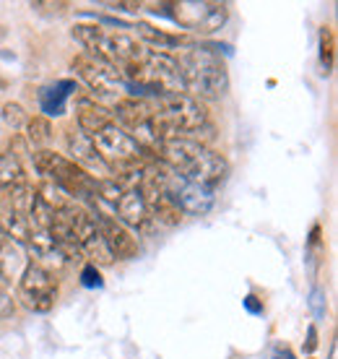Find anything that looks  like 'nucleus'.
Segmentation results:
<instances>
[{"mask_svg":"<svg viewBox=\"0 0 338 359\" xmlns=\"http://www.w3.org/2000/svg\"><path fill=\"white\" fill-rule=\"evenodd\" d=\"M310 310H312V315H315L318 320H320V318H325V313H328V305H325V292H323L320 287H312Z\"/></svg>","mask_w":338,"mask_h":359,"instance_id":"24","label":"nucleus"},{"mask_svg":"<svg viewBox=\"0 0 338 359\" xmlns=\"http://www.w3.org/2000/svg\"><path fill=\"white\" fill-rule=\"evenodd\" d=\"M112 214L117 216V222L123 226H135V229H149V222H151L138 190H123Z\"/></svg>","mask_w":338,"mask_h":359,"instance_id":"10","label":"nucleus"},{"mask_svg":"<svg viewBox=\"0 0 338 359\" xmlns=\"http://www.w3.org/2000/svg\"><path fill=\"white\" fill-rule=\"evenodd\" d=\"M333 63H336V39H333L330 27H323V32H320V68L325 76L333 71Z\"/></svg>","mask_w":338,"mask_h":359,"instance_id":"20","label":"nucleus"},{"mask_svg":"<svg viewBox=\"0 0 338 359\" xmlns=\"http://www.w3.org/2000/svg\"><path fill=\"white\" fill-rule=\"evenodd\" d=\"M34 193H36V198H39L47 208H50V211H60V208L65 206V196H62V190L58 188V185H53L50 180H47V182H42Z\"/></svg>","mask_w":338,"mask_h":359,"instance_id":"21","label":"nucleus"},{"mask_svg":"<svg viewBox=\"0 0 338 359\" xmlns=\"http://www.w3.org/2000/svg\"><path fill=\"white\" fill-rule=\"evenodd\" d=\"M32 8H55L58 13L68 8V3H32Z\"/></svg>","mask_w":338,"mask_h":359,"instance_id":"29","label":"nucleus"},{"mask_svg":"<svg viewBox=\"0 0 338 359\" xmlns=\"http://www.w3.org/2000/svg\"><path fill=\"white\" fill-rule=\"evenodd\" d=\"M323 252H325V248H323V240H320V226L315 224L312 226V232H310V240H307V263H310L312 273H318Z\"/></svg>","mask_w":338,"mask_h":359,"instance_id":"22","label":"nucleus"},{"mask_svg":"<svg viewBox=\"0 0 338 359\" xmlns=\"http://www.w3.org/2000/svg\"><path fill=\"white\" fill-rule=\"evenodd\" d=\"M81 284L86 289H102L104 287V278L99 276V271L97 266H83V271H81Z\"/></svg>","mask_w":338,"mask_h":359,"instance_id":"25","label":"nucleus"},{"mask_svg":"<svg viewBox=\"0 0 338 359\" xmlns=\"http://www.w3.org/2000/svg\"><path fill=\"white\" fill-rule=\"evenodd\" d=\"M71 34H73V39L83 47L86 55H94V57L107 60V34H104V29H99L97 24H76Z\"/></svg>","mask_w":338,"mask_h":359,"instance_id":"13","label":"nucleus"},{"mask_svg":"<svg viewBox=\"0 0 338 359\" xmlns=\"http://www.w3.org/2000/svg\"><path fill=\"white\" fill-rule=\"evenodd\" d=\"M73 71L81 76V81L86 83L94 94H115L120 86H123V76L115 65L102 60V57H94V55L81 53L73 57Z\"/></svg>","mask_w":338,"mask_h":359,"instance_id":"7","label":"nucleus"},{"mask_svg":"<svg viewBox=\"0 0 338 359\" xmlns=\"http://www.w3.org/2000/svg\"><path fill=\"white\" fill-rule=\"evenodd\" d=\"M27 120H29L27 112H24V107H21L18 102H6V104H3V123L8 128L16 130V128L27 126Z\"/></svg>","mask_w":338,"mask_h":359,"instance_id":"23","label":"nucleus"},{"mask_svg":"<svg viewBox=\"0 0 338 359\" xmlns=\"http://www.w3.org/2000/svg\"><path fill=\"white\" fill-rule=\"evenodd\" d=\"M164 190H167V196L177 203L180 211H187V214H193V216H203L214 208V201H216L214 190L201 188L196 182L180 177L177 172H172V170H167Z\"/></svg>","mask_w":338,"mask_h":359,"instance_id":"8","label":"nucleus"},{"mask_svg":"<svg viewBox=\"0 0 338 359\" xmlns=\"http://www.w3.org/2000/svg\"><path fill=\"white\" fill-rule=\"evenodd\" d=\"M97 224H99V232H102V240H104V245L112 252V258H117V261H130V258H135L138 243H135L133 234L128 232V226L120 224L112 214L97 216Z\"/></svg>","mask_w":338,"mask_h":359,"instance_id":"9","label":"nucleus"},{"mask_svg":"<svg viewBox=\"0 0 338 359\" xmlns=\"http://www.w3.org/2000/svg\"><path fill=\"white\" fill-rule=\"evenodd\" d=\"M175 63H177L180 76H182L185 94L193 91L196 97L216 99L229 89L227 65L208 47H190V50H185V53L180 55Z\"/></svg>","mask_w":338,"mask_h":359,"instance_id":"1","label":"nucleus"},{"mask_svg":"<svg viewBox=\"0 0 338 359\" xmlns=\"http://www.w3.org/2000/svg\"><path fill=\"white\" fill-rule=\"evenodd\" d=\"M112 11H128V13H135L141 11V3H107Z\"/></svg>","mask_w":338,"mask_h":359,"instance_id":"28","label":"nucleus"},{"mask_svg":"<svg viewBox=\"0 0 338 359\" xmlns=\"http://www.w3.org/2000/svg\"><path fill=\"white\" fill-rule=\"evenodd\" d=\"M11 243V237L6 234V229H3V224H0V250H6V245Z\"/></svg>","mask_w":338,"mask_h":359,"instance_id":"31","label":"nucleus"},{"mask_svg":"<svg viewBox=\"0 0 338 359\" xmlns=\"http://www.w3.org/2000/svg\"><path fill=\"white\" fill-rule=\"evenodd\" d=\"M245 307H248L250 313H263V305L258 302V297H248V299H245Z\"/></svg>","mask_w":338,"mask_h":359,"instance_id":"30","label":"nucleus"},{"mask_svg":"<svg viewBox=\"0 0 338 359\" xmlns=\"http://www.w3.org/2000/svg\"><path fill=\"white\" fill-rule=\"evenodd\" d=\"M135 29H138V36H141L143 42L154 45L156 50H172V47L185 45V36L167 34V32H161V29H154L151 24H138Z\"/></svg>","mask_w":338,"mask_h":359,"instance_id":"18","label":"nucleus"},{"mask_svg":"<svg viewBox=\"0 0 338 359\" xmlns=\"http://www.w3.org/2000/svg\"><path fill=\"white\" fill-rule=\"evenodd\" d=\"M175 172H177L180 177H185V180H190V182L201 185V188L216 190L224 180H227V175H229V164H227V159H224L222 154H216V151H211V149L201 146V149Z\"/></svg>","mask_w":338,"mask_h":359,"instance_id":"6","label":"nucleus"},{"mask_svg":"<svg viewBox=\"0 0 338 359\" xmlns=\"http://www.w3.org/2000/svg\"><path fill=\"white\" fill-rule=\"evenodd\" d=\"M34 159V167L39 175H45L53 185H58L60 190H65L68 196L73 198H94V190H97V180L91 177L89 172L79 167L76 162L65 159L60 154L47 151V149H39V151L32 154Z\"/></svg>","mask_w":338,"mask_h":359,"instance_id":"4","label":"nucleus"},{"mask_svg":"<svg viewBox=\"0 0 338 359\" xmlns=\"http://www.w3.org/2000/svg\"><path fill=\"white\" fill-rule=\"evenodd\" d=\"M79 248H81V255H86V258L91 261V266H109V263L115 261L112 252H109V248L104 245V240H102L99 226L89 234V237L81 240Z\"/></svg>","mask_w":338,"mask_h":359,"instance_id":"16","label":"nucleus"},{"mask_svg":"<svg viewBox=\"0 0 338 359\" xmlns=\"http://www.w3.org/2000/svg\"><path fill=\"white\" fill-rule=\"evenodd\" d=\"M151 13L167 16L175 24L190 29V32H216L227 24L229 11L224 3H211V0H180V3H151Z\"/></svg>","mask_w":338,"mask_h":359,"instance_id":"3","label":"nucleus"},{"mask_svg":"<svg viewBox=\"0 0 338 359\" xmlns=\"http://www.w3.org/2000/svg\"><path fill=\"white\" fill-rule=\"evenodd\" d=\"M68 149L73 154L71 162L83 164V167H104L102 159H99L97 149H94L91 135L81 133V130H68Z\"/></svg>","mask_w":338,"mask_h":359,"instance_id":"15","label":"nucleus"},{"mask_svg":"<svg viewBox=\"0 0 338 359\" xmlns=\"http://www.w3.org/2000/svg\"><path fill=\"white\" fill-rule=\"evenodd\" d=\"M27 138L32 146H45L50 144V138H53V126H50V120L42 115H34L27 120Z\"/></svg>","mask_w":338,"mask_h":359,"instance_id":"19","label":"nucleus"},{"mask_svg":"<svg viewBox=\"0 0 338 359\" xmlns=\"http://www.w3.org/2000/svg\"><path fill=\"white\" fill-rule=\"evenodd\" d=\"M330 359H338V346H336V344L330 346Z\"/></svg>","mask_w":338,"mask_h":359,"instance_id":"32","label":"nucleus"},{"mask_svg":"<svg viewBox=\"0 0 338 359\" xmlns=\"http://www.w3.org/2000/svg\"><path fill=\"white\" fill-rule=\"evenodd\" d=\"M24 167L18 162L16 154L11 151H0V188L11 190L16 185H24Z\"/></svg>","mask_w":338,"mask_h":359,"instance_id":"17","label":"nucleus"},{"mask_svg":"<svg viewBox=\"0 0 338 359\" xmlns=\"http://www.w3.org/2000/svg\"><path fill=\"white\" fill-rule=\"evenodd\" d=\"M318 349V331H315V325L307 328V341H304V354H312V351Z\"/></svg>","mask_w":338,"mask_h":359,"instance_id":"26","label":"nucleus"},{"mask_svg":"<svg viewBox=\"0 0 338 359\" xmlns=\"http://www.w3.org/2000/svg\"><path fill=\"white\" fill-rule=\"evenodd\" d=\"M18 297L34 313H50L58 297V281L45 266L29 263L18 276Z\"/></svg>","mask_w":338,"mask_h":359,"instance_id":"5","label":"nucleus"},{"mask_svg":"<svg viewBox=\"0 0 338 359\" xmlns=\"http://www.w3.org/2000/svg\"><path fill=\"white\" fill-rule=\"evenodd\" d=\"M76 112H79V130L86 135H97L99 130L112 126V112L97 104L94 99H79Z\"/></svg>","mask_w":338,"mask_h":359,"instance_id":"12","label":"nucleus"},{"mask_svg":"<svg viewBox=\"0 0 338 359\" xmlns=\"http://www.w3.org/2000/svg\"><path fill=\"white\" fill-rule=\"evenodd\" d=\"M91 141H94V149H97L102 164L109 172H115L117 177L138 172L149 164L146 162L149 154L143 151V146L130 133H125L123 128H117L115 123L104 130H99L97 135H91Z\"/></svg>","mask_w":338,"mask_h":359,"instance_id":"2","label":"nucleus"},{"mask_svg":"<svg viewBox=\"0 0 338 359\" xmlns=\"http://www.w3.org/2000/svg\"><path fill=\"white\" fill-rule=\"evenodd\" d=\"M76 91V83L73 81H58L53 86H45L39 91V104H42V112L47 115H65V102Z\"/></svg>","mask_w":338,"mask_h":359,"instance_id":"14","label":"nucleus"},{"mask_svg":"<svg viewBox=\"0 0 338 359\" xmlns=\"http://www.w3.org/2000/svg\"><path fill=\"white\" fill-rule=\"evenodd\" d=\"M27 245H29V250L34 252V258H39L45 266L62 269V266L68 263L65 261V255H62V250H60V245H58V240H55L47 229H32ZM42 263H39V266H42Z\"/></svg>","mask_w":338,"mask_h":359,"instance_id":"11","label":"nucleus"},{"mask_svg":"<svg viewBox=\"0 0 338 359\" xmlns=\"http://www.w3.org/2000/svg\"><path fill=\"white\" fill-rule=\"evenodd\" d=\"M273 359H297V357H294V351L286 344H276L273 346Z\"/></svg>","mask_w":338,"mask_h":359,"instance_id":"27","label":"nucleus"}]
</instances>
